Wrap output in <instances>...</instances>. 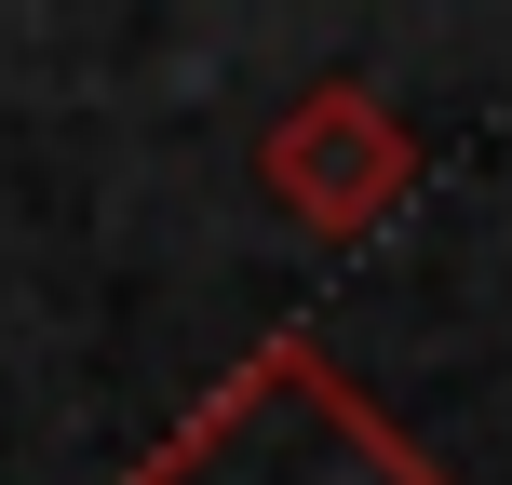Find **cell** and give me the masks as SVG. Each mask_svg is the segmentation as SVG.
Wrapping results in <instances>:
<instances>
[{"mask_svg": "<svg viewBox=\"0 0 512 485\" xmlns=\"http://www.w3.org/2000/svg\"><path fill=\"white\" fill-rule=\"evenodd\" d=\"M122 485H445V472L418 459L405 418L364 405L310 337H256Z\"/></svg>", "mask_w": 512, "mask_h": 485, "instance_id": "6da1fadb", "label": "cell"}, {"mask_svg": "<svg viewBox=\"0 0 512 485\" xmlns=\"http://www.w3.org/2000/svg\"><path fill=\"white\" fill-rule=\"evenodd\" d=\"M256 189H270L310 243H351V230H378L418 189V135H405V108L364 95V81H310V95L256 135Z\"/></svg>", "mask_w": 512, "mask_h": 485, "instance_id": "7a4b0ae2", "label": "cell"}]
</instances>
